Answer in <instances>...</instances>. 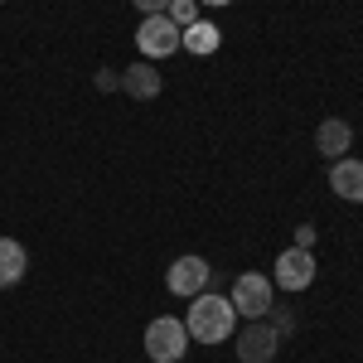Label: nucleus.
Wrapping results in <instances>:
<instances>
[{
	"instance_id": "f257e3e1",
	"label": "nucleus",
	"mask_w": 363,
	"mask_h": 363,
	"mask_svg": "<svg viewBox=\"0 0 363 363\" xmlns=\"http://www.w3.org/2000/svg\"><path fill=\"white\" fill-rule=\"evenodd\" d=\"M233 320H238V310H233L228 296L199 291L194 301H189L184 330H189V339H199V344H223V339H233Z\"/></svg>"
},
{
	"instance_id": "f03ea898",
	"label": "nucleus",
	"mask_w": 363,
	"mask_h": 363,
	"mask_svg": "<svg viewBox=\"0 0 363 363\" xmlns=\"http://www.w3.org/2000/svg\"><path fill=\"white\" fill-rule=\"evenodd\" d=\"M184 349H189V330H184V320L160 315V320L145 325V354H150V363H179V359H184Z\"/></svg>"
},
{
	"instance_id": "7ed1b4c3",
	"label": "nucleus",
	"mask_w": 363,
	"mask_h": 363,
	"mask_svg": "<svg viewBox=\"0 0 363 363\" xmlns=\"http://www.w3.org/2000/svg\"><path fill=\"white\" fill-rule=\"evenodd\" d=\"M136 49L145 58H169V54L184 49V29L174 25L169 15H145L140 29H136Z\"/></svg>"
},
{
	"instance_id": "20e7f679",
	"label": "nucleus",
	"mask_w": 363,
	"mask_h": 363,
	"mask_svg": "<svg viewBox=\"0 0 363 363\" xmlns=\"http://www.w3.org/2000/svg\"><path fill=\"white\" fill-rule=\"evenodd\" d=\"M233 310L242 315V320H267V310L277 306L272 301V277H262V272H242V277L233 281Z\"/></svg>"
},
{
	"instance_id": "39448f33",
	"label": "nucleus",
	"mask_w": 363,
	"mask_h": 363,
	"mask_svg": "<svg viewBox=\"0 0 363 363\" xmlns=\"http://www.w3.org/2000/svg\"><path fill=\"white\" fill-rule=\"evenodd\" d=\"M233 344H238V359L242 363H272L281 349V335L267 325V320H247L238 335H233Z\"/></svg>"
},
{
	"instance_id": "423d86ee",
	"label": "nucleus",
	"mask_w": 363,
	"mask_h": 363,
	"mask_svg": "<svg viewBox=\"0 0 363 363\" xmlns=\"http://www.w3.org/2000/svg\"><path fill=\"white\" fill-rule=\"evenodd\" d=\"M208 281H213V267L203 262V257H174L169 262V272H165V286L174 291V296H184V301H194L199 291H208Z\"/></svg>"
},
{
	"instance_id": "0eeeda50",
	"label": "nucleus",
	"mask_w": 363,
	"mask_h": 363,
	"mask_svg": "<svg viewBox=\"0 0 363 363\" xmlns=\"http://www.w3.org/2000/svg\"><path fill=\"white\" fill-rule=\"evenodd\" d=\"M315 281V257L306 247H286L277 257V291H306Z\"/></svg>"
},
{
	"instance_id": "6e6552de",
	"label": "nucleus",
	"mask_w": 363,
	"mask_h": 363,
	"mask_svg": "<svg viewBox=\"0 0 363 363\" xmlns=\"http://www.w3.org/2000/svg\"><path fill=\"white\" fill-rule=\"evenodd\" d=\"M160 68L145 58V63H131L126 73H121V92L126 97H136V102H150V97H160Z\"/></svg>"
},
{
	"instance_id": "1a4fd4ad",
	"label": "nucleus",
	"mask_w": 363,
	"mask_h": 363,
	"mask_svg": "<svg viewBox=\"0 0 363 363\" xmlns=\"http://www.w3.org/2000/svg\"><path fill=\"white\" fill-rule=\"evenodd\" d=\"M315 145H320V155H330V160H344V155H349V145H354V126H349L344 116H330V121H320V131H315Z\"/></svg>"
},
{
	"instance_id": "9d476101",
	"label": "nucleus",
	"mask_w": 363,
	"mask_h": 363,
	"mask_svg": "<svg viewBox=\"0 0 363 363\" xmlns=\"http://www.w3.org/2000/svg\"><path fill=\"white\" fill-rule=\"evenodd\" d=\"M330 189L339 199H349V203H363V160H335L330 165Z\"/></svg>"
},
{
	"instance_id": "9b49d317",
	"label": "nucleus",
	"mask_w": 363,
	"mask_h": 363,
	"mask_svg": "<svg viewBox=\"0 0 363 363\" xmlns=\"http://www.w3.org/2000/svg\"><path fill=\"white\" fill-rule=\"evenodd\" d=\"M25 267H29V252L20 247L15 238H0V291L25 277Z\"/></svg>"
},
{
	"instance_id": "f8f14e48",
	"label": "nucleus",
	"mask_w": 363,
	"mask_h": 363,
	"mask_svg": "<svg viewBox=\"0 0 363 363\" xmlns=\"http://www.w3.org/2000/svg\"><path fill=\"white\" fill-rule=\"evenodd\" d=\"M218 44H223V34H218V25H208V20H194V25L184 29V49L199 58L218 54Z\"/></svg>"
},
{
	"instance_id": "ddd939ff",
	"label": "nucleus",
	"mask_w": 363,
	"mask_h": 363,
	"mask_svg": "<svg viewBox=\"0 0 363 363\" xmlns=\"http://www.w3.org/2000/svg\"><path fill=\"white\" fill-rule=\"evenodd\" d=\"M165 15H169V20H174V25H179V29H189V25H194V20H199L194 0H169V10H165Z\"/></svg>"
},
{
	"instance_id": "4468645a",
	"label": "nucleus",
	"mask_w": 363,
	"mask_h": 363,
	"mask_svg": "<svg viewBox=\"0 0 363 363\" xmlns=\"http://www.w3.org/2000/svg\"><path fill=\"white\" fill-rule=\"evenodd\" d=\"M267 315H272V330H277L281 339H286V335H291V330H296V315H291V310H286V306H272V310H267Z\"/></svg>"
},
{
	"instance_id": "2eb2a0df",
	"label": "nucleus",
	"mask_w": 363,
	"mask_h": 363,
	"mask_svg": "<svg viewBox=\"0 0 363 363\" xmlns=\"http://www.w3.org/2000/svg\"><path fill=\"white\" fill-rule=\"evenodd\" d=\"M131 5H136L140 15H165L169 10V0H131Z\"/></svg>"
},
{
	"instance_id": "dca6fc26",
	"label": "nucleus",
	"mask_w": 363,
	"mask_h": 363,
	"mask_svg": "<svg viewBox=\"0 0 363 363\" xmlns=\"http://www.w3.org/2000/svg\"><path fill=\"white\" fill-rule=\"evenodd\" d=\"M296 247H315V228H310V223H301V228H296Z\"/></svg>"
},
{
	"instance_id": "f3484780",
	"label": "nucleus",
	"mask_w": 363,
	"mask_h": 363,
	"mask_svg": "<svg viewBox=\"0 0 363 363\" xmlns=\"http://www.w3.org/2000/svg\"><path fill=\"white\" fill-rule=\"evenodd\" d=\"M97 87H102V92H112V87H121V78H116L112 68H102V73H97Z\"/></svg>"
},
{
	"instance_id": "a211bd4d",
	"label": "nucleus",
	"mask_w": 363,
	"mask_h": 363,
	"mask_svg": "<svg viewBox=\"0 0 363 363\" xmlns=\"http://www.w3.org/2000/svg\"><path fill=\"white\" fill-rule=\"evenodd\" d=\"M203 5H233V0H203Z\"/></svg>"
},
{
	"instance_id": "6ab92c4d",
	"label": "nucleus",
	"mask_w": 363,
	"mask_h": 363,
	"mask_svg": "<svg viewBox=\"0 0 363 363\" xmlns=\"http://www.w3.org/2000/svg\"><path fill=\"white\" fill-rule=\"evenodd\" d=\"M0 5H5V0H0Z\"/></svg>"
},
{
	"instance_id": "aec40b11",
	"label": "nucleus",
	"mask_w": 363,
	"mask_h": 363,
	"mask_svg": "<svg viewBox=\"0 0 363 363\" xmlns=\"http://www.w3.org/2000/svg\"><path fill=\"white\" fill-rule=\"evenodd\" d=\"M145 363H150V359H145Z\"/></svg>"
}]
</instances>
